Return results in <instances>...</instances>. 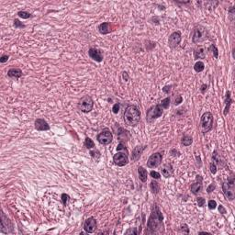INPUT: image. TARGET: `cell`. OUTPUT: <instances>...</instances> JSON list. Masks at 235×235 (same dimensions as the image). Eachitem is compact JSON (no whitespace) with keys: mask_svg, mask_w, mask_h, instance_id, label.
Masks as SVG:
<instances>
[{"mask_svg":"<svg viewBox=\"0 0 235 235\" xmlns=\"http://www.w3.org/2000/svg\"><path fill=\"white\" fill-rule=\"evenodd\" d=\"M163 217L159 207L154 204V207H152V213L147 222V228L149 229L151 233H157L163 231Z\"/></svg>","mask_w":235,"mask_h":235,"instance_id":"6da1fadb","label":"cell"},{"mask_svg":"<svg viewBox=\"0 0 235 235\" xmlns=\"http://www.w3.org/2000/svg\"><path fill=\"white\" fill-rule=\"evenodd\" d=\"M123 118L127 125L130 127L136 126L141 120V112H140L139 107L135 105L128 106L124 111Z\"/></svg>","mask_w":235,"mask_h":235,"instance_id":"7a4b0ae2","label":"cell"},{"mask_svg":"<svg viewBox=\"0 0 235 235\" xmlns=\"http://www.w3.org/2000/svg\"><path fill=\"white\" fill-rule=\"evenodd\" d=\"M213 126V115L210 112H206L202 115L200 120V130L202 133H207L211 130Z\"/></svg>","mask_w":235,"mask_h":235,"instance_id":"3957f363","label":"cell"},{"mask_svg":"<svg viewBox=\"0 0 235 235\" xmlns=\"http://www.w3.org/2000/svg\"><path fill=\"white\" fill-rule=\"evenodd\" d=\"M222 191L225 196V198L229 200H233L234 199V176L231 175L228 181L224 182L222 185Z\"/></svg>","mask_w":235,"mask_h":235,"instance_id":"277c9868","label":"cell"},{"mask_svg":"<svg viewBox=\"0 0 235 235\" xmlns=\"http://www.w3.org/2000/svg\"><path fill=\"white\" fill-rule=\"evenodd\" d=\"M208 38V31L207 29L203 26H196L193 30V35H192V41L194 43H200L207 40Z\"/></svg>","mask_w":235,"mask_h":235,"instance_id":"5b68a950","label":"cell"},{"mask_svg":"<svg viewBox=\"0 0 235 235\" xmlns=\"http://www.w3.org/2000/svg\"><path fill=\"white\" fill-rule=\"evenodd\" d=\"M163 109L160 105H155L151 107L148 109L147 113H146V120L148 122H152L156 119L160 118L163 115Z\"/></svg>","mask_w":235,"mask_h":235,"instance_id":"8992f818","label":"cell"},{"mask_svg":"<svg viewBox=\"0 0 235 235\" xmlns=\"http://www.w3.org/2000/svg\"><path fill=\"white\" fill-rule=\"evenodd\" d=\"M94 107V101L91 97L85 96L83 97L78 103V109L84 113H88L93 109Z\"/></svg>","mask_w":235,"mask_h":235,"instance_id":"52a82bcc","label":"cell"},{"mask_svg":"<svg viewBox=\"0 0 235 235\" xmlns=\"http://www.w3.org/2000/svg\"><path fill=\"white\" fill-rule=\"evenodd\" d=\"M128 154H129V152H118L117 154L113 156V161L115 163V164H117L118 166H126L129 162Z\"/></svg>","mask_w":235,"mask_h":235,"instance_id":"ba28073f","label":"cell"},{"mask_svg":"<svg viewBox=\"0 0 235 235\" xmlns=\"http://www.w3.org/2000/svg\"><path fill=\"white\" fill-rule=\"evenodd\" d=\"M98 141L100 144H103V145H107L109 144L112 140H113V136H112V133L110 132L109 130L107 129H105L104 130L101 131L99 134L98 135L97 137Z\"/></svg>","mask_w":235,"mask_h":235,"instance_id":"9c48e42d","label":"cell"},{"mask_svg":"<svg viewBox=\"0 0 235 235\" xmlns=\"http://www.w3.org/2000/svg\"><path fill=\"white\" fill-rule=\"evenodd\" d=\"M163 156L160 152H155V154H152L147 162V166L149 168H155L162 163Z\"/></svg>","mask_w":235,"mask_h":235,"instance_id":"30bf717a","label":"cell"},{"mask_svg":"<svg viewBox=\"0 0 235 235\" xmlns=\"http://www.w3.org/2000/svg\"><path fill=\"white\" fill-rule=\"evenodd\" d=\"M181 33L180 31H175L172 34L169 36V39H168V44L169 46L174 49V48H176L177 46L179 45V43L181 41Z\"/></svg>","mask_w":235,"mask_h":235,"instance_id":"8fae6325","label":"cell"},{"mask_svg":"<svg viewBox=\"0 0 235 235\" xmlns=\"http://www.w3.org/2000/svg\"><path fill=\"white\" fill-rule=\"evenodd\" d=\"M12 230V224L4 212L1 213V231L2 233H8Z\"/></svg>","mask_w":235,"mask_h":235,"instance_id":"7c38bea8","label":"cell"},{"mask_svg":"<svg viewBox=\"0 0 235 235\" xmlns=\"http://www.w3.org/2000/svg\"><path fill=\"white\" fill-rule=\"evenodd\" d=\"M97 229V220L95 218L91 217L86 220L85 223H84V230L87 233H92L96 231Z\"/></svg>","mask_w":235,"mask_h":235,"instance_id":"4fadbf2b","label":"cell"},{"mask_svg":"<svg viewBox=\"0 0 235 235\" xmlns=\"http://www.w3.org/2000/svg\"><path fill=\"white\" fill-rule=\"evenodd\" d=\"M88 54L91 59L96 62H102L103 61V53L98 48H90L88 51Z\"/></svg>","mask_w":235,"mask_h":235,"instance_id":"5bb4252c","label":"cell"},{"mask_svg":"<svg viewBox=\"0 0 235 235\" xmlns=\"http://www.w3.org/2000/svg\"><path fill=\"white\" fill-rule=\"evenodd\" d=\"M35 128L37 130L39 131H44V130H50V126L47 123V121H45L42 119H37L35 120Z\"/></svg>","mask_w":235,"mask_h":235,"instance_id":"9a60e30c","label":"cell"},{"mask_svg":"<svg viewBox=\"0 0 235 235\" xmlns=\"http://www.w3.org/2000/svg\"><path fill=\"white\" fill-rule=\"evenodd\" d=\"M8 76L12 79H18L20 77L22 76V71L20 69V68H12L10 70H8Z\"/></svg>","mask_w":235,"mask_h":235,"instance_id":"2e32d148","label":"cell"},{"mask_svg":"<svg viewBox=\"0 0 235 235\" xmlns=\"http://www.w3.org/2000/svg\"><path fill=\"white\" fill-rule=\"evenodd\" d=\"M145 146H137L132 151V154H131V160L132 161H138L140 159V157H141V154L142 151L144 150Z\"/></svg>","mask_w":235,"mask_h":235,"instance_id":"e0dca14e","label":"cell"},{"mask_svg":"<svg viewBox=\"0 0 235 235\" xmlns=\"http://www.w3.org/2000/svg\"><path fill=\"white\" fill-rule=\"evenodd\" d=\"M212 159H213V161L215 162V163H217L218 166H220V167H224V166H225L226 162H225V160H224V158L222 157L220 154H218L217 151H215V152H213Z\"/></svg>","mask_w":235,"mask_h":235,"instance_id":"ac0fdd59","label":"cell"},{"mask_svg":"<svg viewBox=\"0 0 235 235\" xmlns=\"http://www.w3.org/2000/svg\"><path fill=\"white\" fill-rule=\"evenodd\" d=\"M194 56L195 59H204L206 57V50L203 46H199L198 47L194 52Z\"/></svg>","mask_w":235,"mask_h":235,"instance_id":"d6986e66","label":"cell"},{"mask_svg":"<svg viewBox=\"0 0 235 235\" xmlns=\"http://www.w3.org/2000/svg\"><path fill=\"white\" fill-rule=\"evenodd\" d=\"M173 172H174L173 166H172V164H170V163L164 164L163 169H162V175L164 177H166V178H168V177H170L171 175H172Z\"/></svg>","mask_w":235,"mask_h":235,"instance_id":"ffe728a7","label":"cell"},{"mask_svg":"<svg viewBox=\"0 0 235 235\" xmlns=\"http://www.w3.org/2000/svg\"><path fill=\"white\" fill-rule=\"evenodd\" d=\"M98 31L101 34H107L110 32V24L109 22H103L98 26Z\"/></svg>","mask_w":235,"mask_h":235,"instance_id":"44dd1931","label":"cell"},{"mask_svg":"<svg viewBox=\"0 0 235 235\" xmlns=\"http://www.w3.org/2000/svg\"><path fill=\"white\" fill-rule=\"evenodd\" d=\"M233 102L231 98V92L230 91H227L226 93V99H225V109H224V115L226 116L228 112H229V109H230V107L231 105V103Z\"/></svg>","mask_w":235,"mask_h":235,"instance_id":"7402d4cb","label":"cell"},{"mask_svg":"<svg viewBox=\"0 0 235 235\" xmlns=\"http://www.w3.org/2000/svg\"><path fill=\"white\" fill-rule=\"evenodd\" d=\"M138 174H139V178L140 180H141L142 182H146L147 181V171H146L142 166H140L138 168Z\"/></svg>","mask_w":235,"mask_h":235,"instance_id":"603a6c76","label":"cell"},{"mask_svg":"<svg viewBox=\"0 0 235 235\" xmlns=\"http://www.w3.org/2000/svg\"><path fill=\"white\" fill-rule=\"evenodd\" d=\"M201 189H202V184H201V182H196V183L193 184V185L191 186V191L195 195L199 193L201 191Z\"/></svg>","mask_w":235,"mask_h":235,"instance_id":"cb8c5ba5","label":"cell"},{"mask_svg":"<svg viewBox=\"0 0 235 235\" xmlns=\"http://www.w3.org/2000/svg\"><path fill=\"white\" fill-rule=\"evenodd\" d=\"M193 142V139L192 137H190L188 135H184L183 138H182V144L184 146H189L191 145Z\"/></svg>","mask_w":235,"mask_h":235,"instance_id":"d4e9b609","label":"cell"},{"mask_svg":"<svg viewBox=\"0 0 235 235\" xmlns=\"http://www.w3.org/2000/svg\"><path fill=\"white\" fill-rule=\"evenodd\" d=\"M150 187H151L152 192L154 194H157L158 192L160 191V187H159V185H158V183L155 182V181H152L151 182Z\"/></svg>","mask_w":235,"mask_h":235,"instance_id":"484cf974","label":"cell"},{"mask_svg":"<svg viewBox=\"0 0 235 235\" xmlns=\"http://www.w3.org/2000/svg\"><path fill=\"white\" fill-rule=\"evenodd\" d=\"M170 101H171L170 98L167 97V98H166L164 99H163L159 105L162 107V109H168L169 106H170Z\"/></svg>","mask_w":235,"mask_h":235,"instance_id":"4316f807","label":"cell"},{"mask_svg":"<svg viewBox=\"0 0 235 235\" xmlns=\"http://www.w3.org/2000/svg\"><path fill=\"white\" fill-rule=\"evenodd\" d=\"M204 68H205V65H204V63H203L202 62H196V65H194V69H195V71L196 72V73H200V72H202L203 70H204Z\"/></svg>","mask_w":235,"mask_h":235,"instance_id":"83f0119b","label":"cell"},{"mask_svg":"<svg viewBox=\"0 0 235 235\" xmlns=\"http://www.w3.org/2000/svg\"><path fill=\"white\" fill-rule=\"evenodd\" d=\"M85 146H86L87 149H92L93 147H95V143H94V142L92 141L90 138L87 137L86 139V141H85Z\"/></svg>","mask_w":235,"mask_h":235,"instance_id":"f1b7e54d","label":"cell"},{"mask_svg":"<svg viewBox=\"0 0 235 235\" xmlns=\"http://www.w3.org/2000/svg\"><path fill=\"white\" fill-rule=\"evenodd\" d=\"M18 16L20 18H24V20H27V18H29L31 17V14H29V12H27V11H20L18 13Z\"/></svg>","mask_w":235,"mask_h":235,"instance_id":"f546056e","label":"cell"},{"mask_svg":"<svg viewBox=\"0 0 235 235\" xmlns=\"http://www.w3.org/2000/svg\"><path fill=\"white\" fill-rule=\"evenodd\" d=\"M208 51H210V52H212V53H213V55H214L215 58H218V56H219V52H218L217 47H216L215 45L211 44V45L209 46V48H208Z\"/></svg>","mask_w":235,"mask_h":235,"instance_id":"4dcf8cb0","label":"cell"},{"mask_svg":"<svg viewBox=\"0 0 235 235\" xmlns=\"http://www.w3.org/2000/svg\"><path fill=\"white\" fill-rule=\"evenodd\" d=\"M90 154H91V156L94 158L95 160H98V158L100 157V152L98 151V150H94V151H91L90 152Z\"/></svg>","mask_w":235,"mask_h":235,"instance_id":"1f68e13d","label":"cell"},{"mask_svg":"<svg viewBox=\"0 0 235 235\" xmlns=\"http://www.w3.org/2000/svg\"><path fill=\"white\" fill-rule=\"evenodd\" d=\"M196 202H198V205H199V207L202 208L203 206L205 205L206 200H205V199H203V198H201V196H199V198L196 199Z\"/></svg>","mask_w":235,"mask_h":235,"instance_id":"d6a6232c","label":"cell"},{"mask_svg":"<svg viewBox=\"0 0 235 235\" xmlns=\"http://www.w3.org/2000/svg\"><path fill=\"white\" fill-rule=\"evenodd\" d=\"M208 205V208L209 209H215L216 207H217V203H216L215 200H209Z\"/></svg>","mask_w":235,"mask_h":235,"instance_id":"836d02e7","label":"cell"},{"mask_svg":"<svg viewBox=\"0 0 235 235\" xmlns=\"http://www.w3.org/2000/svg\"><path fill=\"white\" fill-rule=\"evenodd\" d=\"M150 175H151V176L152 177V178H154V179H159L161 177V175L159 173L155 172V171H152V172L150 173Z\"/></svg>","mask_w":235,"mask_h":235,"instance_id":"e575fe53","label":"cell"},{"mask_svg":"<svg viewBox=\"0 0 235 235\" xmlns=\"http://www.w3.org/2000/svg\"><path fill=\"white\" fill-rule=\"evenodd\" d=\"M14 26H15V28H24L25 25H23L18 20H14Z\"/></svg>","mask_w":235,"mask_h":235,"instance_id":"d590c367","label":"cell"},{"mask_svg":"<svg viewBox=\"0 0 235 235\" xmlns=\"http://www.w3.org/2000/svg\"><path fill=\"white\" fill-rule=\"evenodd\" d=\"M112 111H113V113H115V114H117L119 111V103L114 104V106L112 107Z\"/></svg>","mask_w":235,"mask_h":235,"instance_id":"8d00e7d4","label":"cell"},{"mask_svg":"<svg viewBox=\"0 0 235 235\" xmlns=\"http://www.w3.org/2000/svg\"><path fill=\"white\" fill-rule=\"evenodd\" d=\"M210 172L213 174V175H215L216 173H217V168H216V164L215 163H210Z\"/></svg>","mask_w":235,"mask_h":235,"instance_id":"74e56055","label":"cell"},{"mask_svg":"<svg viewBox=\"0 0 235 235\" xmlns=\"http://www.w3.org/2000/svg\"><path fill=\"white\" fill-rule=\"evenodd\" d=\"M8 58H9V56H8V55L4 54V55L1 56V58H0V62H1L2 63H4V62H8Z\"/></svg>","mask_w":235,"mask_h":235,"instance_id":"f35d334b","label":"cell"},{"mask_svg":"<svg viewBox=\"0 0 235 235\" xmlns=\"http://www.w3.org/2000/svg\"><path fill=\"white\" fill-rule=\"evenodd\" d=\"M214 189H215V184L212 183V184H210V185H209V187L207 188V192H208V193H211Z\"/></svg>","mask_w":235,"mask_h":235,"instance_id":"ab89813d","label":"cell"},{"mask_svg":"<svg viewBox=\"0 0 235 235\" xmlns=\"http://www.w3.org/2000/svg\"><path fill=\"white\" fill-rule=\"evenodd\" d=\"M182 101H183L182 97L178 96V97H177V98H175V105H179L180 103H182Z\"/></svg>","mask_w":235,"mask_h":235,"instance_id":"60d3db41","label":"cell"},{"mask_svg":"<svg viewBox=\"0 0 235 235\" xmlns=\"http://www.w3.org/2000/svg\"><path fill=\"white\" fill-rule=\"evenodd\" d=\"M171 87H172V86H164V87L163 88V91L164 93L168 94V93L170 92V90H171Z\"/></svg>","mask_w":235,"mask_h":235,"instance_id":"b9f144b4","label":"cell"},{"mask_svg":"<svg viewBox=\"0 0 235 235\" xmlns=\"http://www.w3.org/2000/svg\"><path fill=\"white\" fill-rule=\"evenodd\" d=\"M229 14H230V16H231V20H233L232 17L234 16V8L233 7H231L230 9H229Z\"/></svg>","mask_w":235,"mask_h":235,"instance_id":"7bdbcfd3","label":"cell"},{"mask_svg":"<svg viewBox=\"0 0 235 235\" xmlns=\"http://www.w3.org/2000/svg\"><path fill=\"white\" fill-rule=\"evenodd\" d=\"M207 88H208V86L207 85H202L201 86V88H200V90H201V93H203L204 94L205 92H206V90H207Z\"/></svg>","mask_w":235,"mask_h":235,"instance_id":"ee69618b","label":"cell"},{"mask_svg":"<svg viewBox=\"0 0 235 235\" xmlns=\"http://www.w3.org/2000/svg\"><path fill=\"white\" fill-rule=\"evenodd\" d=\"M122 76H123V79H124L126 82L129 80V75H128V73L123 72V73H122Z\"/></svg>","mask_w":235,"mask_h":235,"instance_id":"f6af8a7d","label":"cell"},{"mask_svg":"<svg viewBox=\"0 0 235 235\" xmlns=\"http://www.w3.org/2000/svg\"><path fill=\"white\" fill-rule=\"evenodd\" d=\"M219 210H220V212L222 213V214H225V213H226V209L223 208V206H221V205L219 207Z\"/></svg>","mask_w":235,"mask_h":235,"instance_id":"bcb514c9","label":"cell"},{"mask_svg":"<svg viewBox=\"0 0 235 235\" xmlns=\"http://www.w3.org/2000/svg\"><path fill=\"white\" fill-rule=\"evenodd\" d=\"M129 233H134V234H137L138 232L134 230V229H130V230H129V231H126V234H129Z\"/></svg>","mask_w":235,"mask_h":235,"instance_id":"7dc6e473","label":"cell"}]
</instances>
